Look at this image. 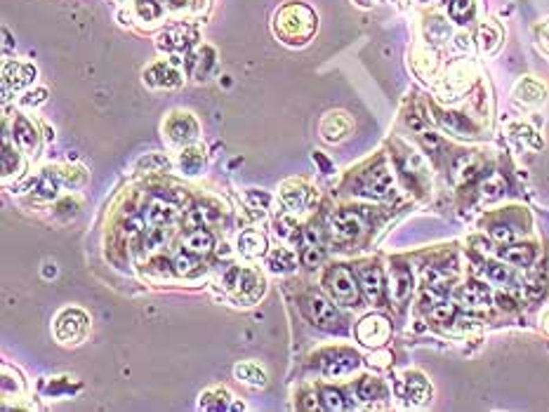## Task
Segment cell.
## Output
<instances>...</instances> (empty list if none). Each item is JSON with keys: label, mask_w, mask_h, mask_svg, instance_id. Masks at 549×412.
Listing matches in <instances>:
<instances>
[{"label": "cell", "mask_w": 549, "mask_h": 412, "mask_svg": "<svg viewBox=\"0 0 549 412\" xmlns=\"http://www.w3.org/2000/svg\"><path fill=\"white\" fill-rule=\"evenodd\" d=\"M36 78V68L28 66V64H17V62H10L5 64V71H3V83L5 88H12V90H21L26 88L31 80Z\"/></svg>", "instance_id": "cell-16"}, {"label": "cell", "mask_w": 549, "mask_h": 412, "mask_svg": "<svg viewBox=\"0 0 549 412\" xmlns=\"http://www.w3.org/2000/svg\"><path fill=\"white\" fill-rule=\"evenodd\" d=\"M427 3H441V0H427Z\"/></svg>", "instance_id": "cell-56"}, {"label": "cell", "mask_w": 549, "mask_h": 412, "mask_svg": "<svg viewBox=\"0 0 549 412\" xmlns=\"http://www.w3.org/2000/svg\"><path fill=\"white\" fill-rule=\"evenodd\" d=\"M45 102V90H36V92H28L24 104L26 106H38V104Z\"/></svg>", "instance_id": "cell-49"}, {"label": "cell", "mask_w": 549, "mask_h": 412, "mask_svg": "<svg viewBox=\"0 0 549 412\" xmlns=\"http://www.w3.org/2000/svg\"><path fill=\"white\" fill-rule=\"evenodd\" d=\"M429 316H431V321H436V323H448L455 316V304H448V301L443 299L436 306H431Z\"/></svg>", "instance_id": "cell-40"}, {"label": "cell", "mask_w": 549, "mask_h": 412, "mask_svg": "<svg viewBox=\"0 0 549 412\" xmlns=\"http://www.w3.org/2000/svg\"><path fill=\"white\" fill-rule=\"evenodd\" d=\"M213 66H215V52L210 48L198 50L196 55L189 59L191 75H194L196 80H206L210 75V71H213Z\"/></svg>", "instance_id": "cell-24"}, {"label": "cell", "mask_w": 549, "mask_h": 412, "mask_svg": "<svg viewBox=\"0 0 549 412\" xmlns=\"http://www.w3.org/2000/svg\"><path fill=\"white\" fill-rule=\"evenodd\" d=\"M281 198L290 212H307L309 207L316 203L318 196H316V191L309 187V184L290 179V182H285L281 187Z\"/></svg>", "instance_id": "cell-5"}, {"label": "cell", "mask_w": 549, "mask_h": 412, "mask_svg": "<svg viewBox=\"0 0 549 412\" xmlns=\"http://www.w3.org/2000/svg\"><path fill=\"white\" fill-rule=\"evenodd\" d=\"M87 330V316L80 309H66L55 323V335L64 344H75Z\"/></svg>", "instance_id": "cell-4"}, {"label": "cell", "mask_w": 549, "mask_h": 412, "mask_svg": "<svg viewBox=\"0 0 549 412\" xmlns=\"http://www.w3.org/2000/svg\"><path fill=\"white\" fill-rule=\"evenodd\" d=\"M349 130H352V120H349V115L342 111H330L323 115V120H321V135H323V139L328 144L342 142V139L349 135Z\"/></svg>", "instance_id": "cell-14"}, {"label": "cell", "mask_w": 549, "mask_h": 412, "mask_svg": "<svg viewBox=\"0 0 549 412\" xmlns=\"http://www.w3.org/2000/svg\"><path fill=\"white\" fill-rule=\"evenodd\" d=\"M502 194H505V179L498 175H490V179L481 184V196L486 200H498Z\"/></svg>", "instance_id": "cell-36"}, {"label": "cell", "mask_w": 549, "mask_h": 412, "mask_svg": "<svg viewBox=\"0 0 549 412\" xmlns=\"http://www.w3.org/2000/svg\"><path fill=\"white\" fill-rule=\"evenodd\" d=\"M57 196V182L52 177H43L38 182V189H36V194H33V198L36 200H52Z\"/></svg>", "instance_id": "cell-39"}, {"label": "cell", "mask_w": 549, "mask_h": 412, "mask_svg": "<svg viewBox=\"0 0 549 412\" xmlns=\"http://www.w3.org/2000/svg\"><path fill=\"white\" fill-rule=\"evenodd\" d=\"M15 142L19 144L21 151H33L38 144V137H36V130H33V125L28 123L26 118H17L15 123Z\"/></svg>", "instance_id": "cell-29"}, {"label": "cell", "mask_w": 549, "mask_h": 412, "mask_svg": "<svg viewBox=\"0 0 549 412\" xmlns=\"http://www.w3.org/2000/svg\"><path fill=\"white\" fill-rule=\"evenodd\" d=\"M144 80L151 85V88H177L182 83V73H179L177 64L172 59L170 62H159L144 71Z\"/></svg>", "instance_id": "cell-13"}, {"label": "cell", "mask_w": 549, "mask_h": 412, "mask_svg": "<svg viewBox=\"0 0 549 412\" xmlns=\"http://www.w3.org/2000/svg\"><path fill=\"white\" fill-rule=\"evenodd\" d=\"M276 31L288 43H305L316 31V17L307 5H288L276 15Z\"/></svg>", "instance_id": "cell-1"}, {"label": "cell", "mask_w": 549, "mask_h": 412, "mask_svg": "<svg viewBox=\"0 0 549 412\" xmlns=\"http://www.w3.org/2000/svg\"><path fill=\"white\" fill-rule=\"evenodd\" d=\"M174 214H177V205H172V203L165 198H154L147 205L144 219H147L149 226H165L172 222Z\"/></svg>", "instance_id": "cell-18"}, {"label": "cell", "mask_w": 549, "mask_h": 412, "mask_svg": "<svg viewBox=\"0 0 549 412\" xmlns=\"http://www.w3.org/2000/svg\"><path fill=\"white\" fill-rule=\"evenodd\" d=\"M361 288L368 294V299L372 304H377L382 299V290H384V281H382V271L377 266H368V269L361 271Z\"/></svg>", "instance_id": "cell-19"}, {"label": "cell", "mask_w": 549, "mask_h": 412, "mask_svg": "<svg viewBox=\"0 0 549 412\" xmlns=\"http://www.w3.org/2000/svg\"><path fill=\"white\" fill-rule=\"evenodd\" d=\"M498 304L502 306V309H514V299L512 297H507V294H498Z\"/></svg>", "instance_id": "cell-52"}, {"label": "cell", "mask_w": 549, "mask_h": 412, "mask_svg": "<svg viewBox=\"0 0 549 412\" xmlns=\"http://www.w3.org/2000/svg\"><path fill=\"white\" fill-rule=\"evenodd\" d=\"M165 132L174 144H189L198 137V123L191 113H172L165 123Z\"/></svg>", "instance_id": "cell-10"}, {"label": "cell", "mask_w": 549, "mask_h": 412, "mask_svg": "<svg viewBox=\"0 0 549 412\" xmlns=\"http://www.w3.org/2000/svg\"><path fill=\"white\" fill-rule=\"evenodd\" d=\"M363 231V219L356 212H337L330 217V236L337 243H349L361 236Z\"/></svg>", "instance_id": "cell-9"}, {"label": "cell", "mask_w": 549, "mask_h": 412, "mask_svg": "<svg viewBox=\"0 0 549 412\" xmlns=\"http://www.w3.org/2000/svg\"><path fill=\"white\" fill-rule=\"evenodd\" d=\"M248 200L253 203L255 207H260V210H267L269 203H271V196L264 194V191H260V194H257V191L253 189V191H248Z\"/></svg>", "instance_id": "cell-48"}, {"label": "cell", "mask_w": 549, "mask_h": 412, "mask_svg": "<svg viewBox=\"0 0 549 412\" xmlns=\"http://www.w3.org/2000/svg\"><path fill=\"white\" fill-rule=\"evenodd\" d=\"M233 373H236L238 380L250 386H267V373L257 363H241L236 365Z\"/></svg>", "instance_id": "cell-28"}, {"label": "cell", "mask_w": 549, "mask_h": 412, "mask_svg": "<svg viewBox=\"0 0 549 412\" xmlns=\"http://www.w3.org/2000/svg\"><path fill=\"white\" fill-rule=\"evenodd\" d=\"M502 259L512 266H530L535 262V247L525 245V243H521V245H510L502 250Z\"/></svg>", "instance_id": "cell-25"}, {"label": "cell", "mask_w": 549, "mask_h": 412, "mask_svg": "<svg viewBox=\"0 0 549 412\" xmlns=\"http://www.w3.org/2000/svg\"><path fill=\"white\" fill-rule=\"evenodd\" d=\"M516 97L521 102H528V104H537L545 100V90H542V85H537L535 80L530 78H523L521 83L516 85Z\"/></svg>", "instance_id": "cell-31"}, {"label": "cell", "mask_w": 549, "mask_h": 412, "mask_svg": "<svg viewBox=\"0 0 549 412\" xmlns=\"http://www.w3.org/2000/svg\"><path fill=\"white\" fill-rule=\"evenodd\" d=\"M134 10L144 21H154L161 17V5L156 0H134Z\"/></svg>", "instance_id": "cell-37"}, {"label": "cell", "mask_w": 549, "mask_h": 412, "mask_svg": "<svg viewBox=\"0 0 549 412\" xmlns=\"http://www.w3.org/2000/svg\"><path fill=\"white\" fill-rule=\"evenodd\" d=\"M356 393H359L361 400L370 403V400L384 398V386H382V382L375 380V377H363V380L359 382V386H356Z\"/></svg>", "instance_id": "cell-30"}, {"label": "cell", "mask_w": 549, "mask_h": 412, "mask_svg": "<svg viewBox=\"0 0 549 412\" xmlns=\"http://www.w3.org/2000/svg\"><path fill=\"white\" fill-rule=\"evenodd\" d=\"M217 219H219V210L215 205H208V203H201V205H196L194 210L186 214V224H189L191 229L208 226V224L217 222Z\"/></svg>", "instance_id": "cell-26"}, {"label": "cell", "mask_w": 549, "mask_h": 412, "mask_svg": "<svg viewBox=\"0 0 549 412\" xmlns=\"http://www.w3.org/2000/svg\"><path fill=\"white\" fill-rule=\"evenodd\" d=\"M196 43V31L191 26H172L159 36V48L165 52H186Z\"/></svg>", "instance_id": "cell-12"}, {"label": "cell", "mask_w": 549, "mask_h": 412, "mask_svg": "<svg viewBox=\"0 0 549 412\" xmlns=\"http://www.w3.org/2000/svg\"><path fill=\"white\" fill-rule=\"evenodd\" d=\"M321 396H323V408L325 410H344V408H347L342 393L335 391V388H323V393H321Z\"/></svg>", "instance_id": "cell-43"}, {"label": "cell", "mask_w": 549, "mask_h": 412, "mask_svg": "<svg viewBox=\"0 0 549 412\" xmlns=\"http://www.w3.org/2000/svg\"><path fill=\"white\" fill-rule=\"evenodd\" d=\"M474 15V0H451V17L458 24H465Z\"/></svg>", "instance_id": "cell-35"}, {"label": "cell", "mask_w": 549, "mask_h": 412, "mask_svg": "<svg viewBox=\"0 0 549 412\" xmlns=\"http://www.w3.org/2000/svg\"><path fill=\"white\" fill-rule=\"evenodd\" d=\"M391 361V353L389 351H379V353H372L370 356V363L377 365V368H384V365H389Z\"/></svg>", "instance_id": "cell-50"}, {"label": "cell", "mask_w": 549, "mask_h": 412, "mask_svg": "<svg viewBox=\"0 0 549 412\" xmlns=\"http://www.w3.org/2000/svg\"><path fill=\"white\" fill-rule=\"evenodd\" d=\"M182 245H184V250L191 252L194 257H206V254H210V250H213L215 238L210 231H206V226H198V229L189 231V234L184 236Z\"/></svg>", "instance_id": "cell-17"}, {"label": "cell", "mask_w": 549, "mask_h": 412, "mask_svg": "<svg viewBox=\"0 0 549 412\" xmlns=\"http://www.w3.org/2000/svg\"><path fill=\"white\" fill-rule=\"evenodd\" d=\"M391 189H394V179L384 165H377L375 170H370L361 182V194L370 196V198H387Z\"/></svg>", "instance_id": "cell-11"}, {"label": "cell", "mask_w": 549, "mask_h": 412, "mask_svg": "<svg viewBox=\"0 0 549 412\" xmlns=\"http://www.w3.org/2000/svg\"><path fill=\"white\" fill-rule=\"evenodd\" d=\"M302 262H305L309 269H314V266H318L323 262V247L316 245V243H307L305 245V252H302Z\"/></svg>", "instance_id": "cell-41"}, {"label": "cell", "mask_w": 549, "mask_h": 412, "mask_svg": "<svg viewBox=\"0 0 549 412\" xmlns=\"http://www.w3.org/2000/svg\"><path fill=\"white\" fill-rule=\"evenodd\" d=\"M443 125L448 127V130H453V132H460V135H465V132H469V123L462 118L460 113H443ZM467 137V135H465Z\"/></svg>", "instance_id": "cell-44"}, {"label": "cell", "mask_w": 549, "mask_h": 412, "mask_svg": "<svg viewBox=\"0 0 549 412\" xmlns=\"http://www.w3.org/2000/svg\"><path fill=\"white\" fill-rule=\"evenodd\" d=\"M224 285L233 294V299L241 301V304H255L264 292L262 276L253 269H241V266L229 269V274L224 276Z\"/></svg>", "instance_id": "cell-2"}, {"label": "cell", "mask_w": 549, "mask_h": 412, "mask_svg": "<svg viewBox=\"0 0 549 412\" xmlns=\"http://www.w3.org/2000/svg\"><path fill=\"white\" fill-rule=\"evenodd\" d=\"M325 290L330 297L342 306H356L359 304V283L347 266H335L328 276H325Z\"/></svg>", "instance_id": "cell-3"}, {"label": "cell", "mask_w": 549, "mask_h": 412, "mask_svg": "<svg viewBox=\"0 0 549 412\" xmlns=\"http://www.w3.org/2000/svg\"><path fill=\"white\" fill-rule=\"evenodd\" d=\"M194 254L186 252V254H177V259H174V274L177 276H189L194 274Z\"/></svg>", "instance_id": "cell-47"}, {"label": "cell", "mask_w": 549, "mask_h": 412, "mask_svg": "<svg viewBox=\"0 0 549 412\" xmlns=\"http://www.w3.org/2000/svg\"><path fill=\"white\" fill-rule=\"evenodd\" d=\"M356 3H359V5H372L375 0H356Z\"/></svg>", "instance_id": "cell-55"}, {"label": "cell", "mask_w": 549, "mask_h": 412, "mask_svg": "<svg viewBox=\"0 0 549 412\" xmlns=\"http://www.w3.org/2000/svg\"><path fill=\"white\" fill-rule=\"evenodd\" d=\"M137 167L147 172H156V170H161V167H168V158H163L161 153H149L137 162Z\"/></svg>", "instance_id": "cell-46"}, {"label": "cell", "mask_w": 549, "mask_h": 412, "mask_svg": "<svg viewBox=\"0 0 549 412\" xmlns=\"http://www.w3.org/2000/svg\"><path fill=\"white\" fill-rule=\"evenodd\" d=\"M356 335H359L361 344L382 346L391 335L389 321L384 316H366L363 321L359 323V328H356Z\"/></svg>", "instance_id": "cell-8"}, {"label": "cell", "mask_w": 549, "mask_h": 412, "mask_svg": "<svg viewBox=\"0 0 549 412\" xmlns=\"http://www.w3.org/2000/svg\"><path fill=\"white\" fill-rule=\"evenodd\" d=\"M545 323H547V330H549V318H547V321H545Z\"/></svg>", "instance_id": "cell-57"}, {"label": "cell", "mask_w": 549, "mask_h": 412, "mask_svg": "<svg viewBox=\"0 0 549 412\" xmlns=\"http://www.w3.org/2000/svg\"><path fill=\"white\" fill-rule=\"evenodd\" d=\"M500 40H502V33L495 24H483L481 28H478V45H481L483 52L498 50Z\"/></svg>", "instance_id": "cell-32"}, {"label": "cell", "mask_w": 549, "mask_h": 412, "mask_svg": "<svg viewBox=\"0 0 549 412\" xmlns=\"http://www.w3.org/2000/svg\"><path fill=\"white\" fill-rule=\"evenodd\" d=\"M359 363H361L359 353H354L349 349H330L321 356V370L328 377H344V375L354 373V370L359 368Z\"/></svg>", "instance_id": "cell-6"}, {"label": "cell", "mask_w": 549, "mask_h": 412, "mask_svg": "<svg viewBox=\"0 0 549 412\" xmlns=\"http://www.w3.org/2000/svg\"><path fill=\"white\" fill-rule=\"evenodd\" d=\"M43 276H45V278H55V276H57V266H55V262H45Z\"/></svg>", "instance_id": "cell-53"}, {"label": "cell", "mask_w": 549, "mask_h": 412, "mask_svg": "<svg viewBox=\"0 0 549 412\" xmlns=\"http://www.w3.org/2000/svg\"><path fill=\"white\" fill-rule=\"evenodd\" d=\"M307 313H309V318L314 321V325H318L321 330H328V333L340 330V323H342L340 313L335 311V306H332L328 299L318 297V294L307 297Z\"/></svg>", "instance_id": "cell-7"}, {"label": "cell", "mask_w": 549, "mask_h": 412, "mask_svg": "<svg viewBox=\"0 0 549 412\" xmlns=\"http://www.w3.org/2000/svg\"><path fill=\"white\" fill-rule=\"evenodd\" d=\"M460 301H462L467 309H486L490 304V292L486 285H481V283H469V285H465L462 292H460Z\"/></svg>", "instance_id": "cell-20"}, {"label": "cell", "mask_w": 549, "mask_h": 412, "mask_svg": "<svg viewBox=\"0 0 549 412\" xmlns=\"http://www.w3.org/2000/svg\"><path fill=\"white\" fill-rule=\"evenodd\" d=\"M203 410H243V403H233L224 388H213L201 396Z\"/></svg>", "instance_id": "cell-22"}, {"label": "cell", "mask_w": 549, "mask_h": 412, "mask_svg": "<svg viewBox=\"0 0 549 412\" xmlns=\"http://www.w3.org/2000/svg\"><path fill=\"white\" fill-rule=\"evenodd\" d=\"M490 238H493L495 243H500V245H510L514 241V229L507 224H495V226H490Z\"/></svg>", "instance_id": "cell-45"}, {"label": "cell", "mask_w": 549, "mask_h": 412, "mask_svg": "<svg viewBox=\"0 0 549 412\" xmlns=\"http://www.w3.org/2000/svg\"><path fill=\"white\" fill-rule=\"evenodd\" d=\"M305 398H307V400H305V408H307V410H314V408H316V405H318V400H314V398H316V396H314V393H307Z\"/></svg>", "instance_id": "cell-54"}, {"label": "cell", "mask_w": 549, "mask_h": 412, "mask_svg": "<svg viewBox=\"0 0 549 412\" xmlns=\"http://www.w3.org/2000/svg\"><path fill=\"white\" fill-rule=\"evenodd\" d=\"M238 250L245 257H260V254L267 252V238L255 229H248L238 236Z\"/></svg>", "instance_id": "cell-21"}, {"label": "cell", "mask_w": 549, "mask_h": 412, "mask_svg": "<svg viewBox=\"0 0 549 412\" xmlns=\"http://www.w3.org/2000/svg\"><path fill=\"white\" fill-rule=\"evenodd\" d=\"M411 288H413V276L408 269H394V274H391V297L396 301H403L411 294Z\"/></svg>", "instance_id": "cell-27"}, {"label": "cell", "mask_w": 549, "mask_h": 412, "mask_svg": "<svg viewBox=\"0 0 549 412\" xmlns=\"http://www.w3.org/2000/svg\"><path fill=\"white\" fill-rule=\"evenodd\" d=\"M537 36H540V43L549 50V21H547V24H542L540 28H537Z\"/></svg>", "instance_id": "cell-51"}, {"label": "cell", "mask_w": 549, "mask_h": 412, "mask_svg": "<svg viewBox=\"0 0 549 412\" xmlns=\"http://www.w3.org/2000/svg\"><path fill=\"white\" fill-rule=\"evenodd\" d=\"M403 396L413 405H424L431 398V386L420 373H408L403 380Z\"/></svg>", "instance_id": "cell-15"}, {"label": "cell", "mask_w": 549, "mask_h": 412, "mask_svg": "<svg viewBox=\"0 0 549 412\" xmlns=\"http://www.w3.org/2000/svg\"><path fill=\"white\" fill-rule=\"evenodd\" d=\"M179 165L186 175H198L203 167V151L201 149H184L179 156Z\"/></svg>", "instance_id": "cell-33"}, {"label": "cell", "mask_w": 549, "mask_h": 412, "mask_svg": "<svg viewBox=\"0 0 549 412\" xmlns=\"http://www.w3.org/2000/svg\"><path fill=\"white\" fill-rule=\"evenodd\" d=\"M267 264L273 274H290L297 264V257L293 250H288V247H276V250L269 252Z\"/></svg>", "instance_id": "cell-23"}, {"label": "cell", "mask_w": 549, "mask_h": 412, "mask_svg": "<svg viewBox=\"0 0 549 412\" xmlns=\"http://www.w3.org/2000/svg\"><path fill=\"white\" fill-rule=\"evenodd\" d=\"M483 274H486L488 281H490V283H495V285H510V283H512L510 269H507V266H502V264L488 262V264H486V269H483Z\"/></svg>", "instance_id": "cell-34"}, {"label": "cell", "mask_w": 549, "mask_h": 412, "mask_svg": "<svg viewBox=\"0 0 549 412\" xmlns=\"http://www.w3.org/2000/svg\"><path fill=\"white\" fill-rule=\"evenodd\" d=\"M15 170H19V156H17V151L10 147V142H5V147H3V172L5 175H12Z\"/></svg>", "instance_id": "cell-42"}, {"label": "cell", "mask_w": 549, "mask_h": 412, "mask_svg": "<svg viewBox=\"0 0 549 412\" xmlns=\"http://www.w3.org/2000/svg\"><path fill=\"white\" fill-rule=\"evenodd\" d=\"M168 241V229H161V226H151L144 236V247L147 250H159V247L165 245Z\"/></svg>", "instance_id": "cell-38"}]
</instances>
